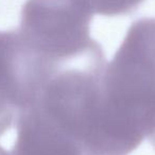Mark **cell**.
<instances>
[{"instance_id": "cell-5", "label": "cell", "mask_w": 155, "mask_h": 155, "mask_svg": "<svg viewBox=\"0 0 155 155\" xmlns=\"http://www.w3.org/2000/svg\"><path fill=\"white\" fill-rule=\"evenodd\" d=\"M143 0H85L93 13L104 16L125 15L134 10Z\"/></svg>"}, {"instance_id": "cell-7", "label": "cell", "mask_w": 155, "mask_h": 155, "mask_svg": "<svg viewBox=\"0 0 155 155\" xmlns=\"http://www.w3.org/2000/svg\"><path fill=\"white\" fill-rule=\"evenodd\" d=\"M0 155H10V152L5 151L2 147H0Z\"/></svg>"}, {"instance_id": "cell-2", "label": "cell", "mask_w": 155, "mask_h": 155, "mask_svg": "<svg viewBox=\"0 0 155 155\" xmlns=\"http://www.w3.org/2000/svg\"><path fill=\"white\" fill-rule=\"evenodd\" d=\"M93 14L85 0H27L17 32L36 51L58 63L96 43L89 35Z\"/></svg>"}, {"instance_id": "cell-1", "label": "cell", "mask_w": 155, "mask_h": 155, "mask_svg": "<svg viewBox=\"0 0 155 155\" xmlns=\"http://www.w3.org/2000/svg\"><path fill=\"white\" fill-rule=\"evenodd\" d=\"M87 149L127 155L155 131V18L135 21L101 80Z\"/></svg>"}, {"instance_id": "cell-4", "label": "cell", "mask_w": 155, "mask_h": 155, "mask_svg": "<svg viewBox=\"0 0 155 155\" xmlns=\"http://www.w3.org/2000/svg\"><path fill=\"white\" fill-rule=\"evenodd\" d=\"M17 138L10 155H83L81 144L65 133L37 103L18 116Z\"/></svg>"}, {"instance_id": "cell-6", "label": "cell", "mask_w": 155, "mask_h": 155, "mask_svg": "<svg viewBox=\"0 0 155 155\" xmlns=\"http://www.w3.org/2000/svg\"><path fill=\"white\" fill-rule=\"evenodd\" d=\"M149 137H150V140H151V142H152L153 147H154V148H155V131L153 132V133L151 134V135L149 136Z\"/></svg>"}, {"instance_id": "cell-3", "label": "cell", "mask_w": 155, "mask_h": 155, "mask_svg": "<svg viewBox=\"0 0 155 155\" xmlns=\"http://www.w3.org/2000/svg\"><path fill=\"white\" fill-rule=\"evenodd\" d=\"M54 67L17 30L0 31V136L37 101Z\"/></svg>"}]
</instances>
